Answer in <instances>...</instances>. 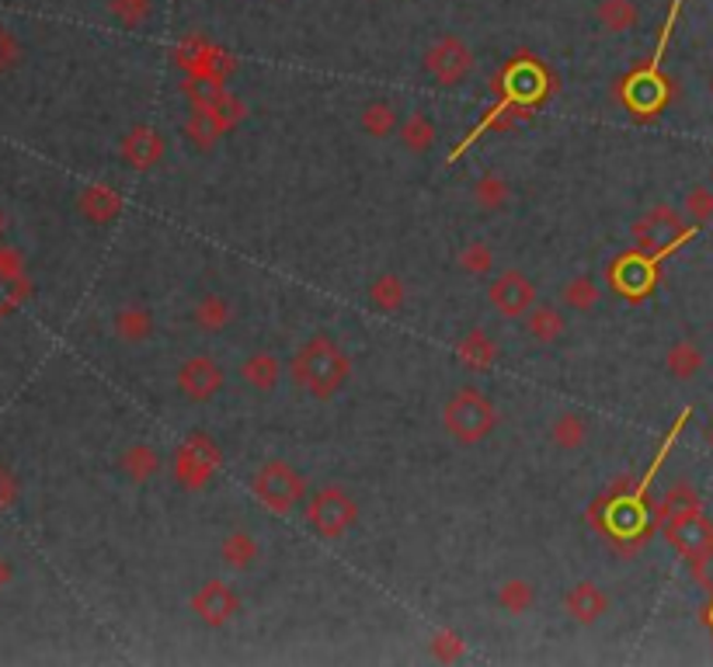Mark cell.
<instances>
[{
    "mask_svg": "<svg viewBox=\"0 0 713 667\" xmlns=\"http://www.w3.org/2000/svg\"><path fill=\"white\" fill-rule=\"evenodd\" d=\"M293 383L299 390H307L317 400H331L334 393H342V386L352 376V358L345 355V348L337 345L328 334H313L304 348L293 358Z\"/></svg>",
    "mask_w": 713,
    "mask_h": 667,
    "instance_id": "cell-1",
    "label": "cell"
},
{
    "mask_svg": "<svg viewBox=\"0 0 713 667\" xmlns=\"http://www.w3.org/2000/svg\"><path fill=\"white\" fill-rule=\"evenodd\" d=\"M442 425L460 445H480L487 434L498 428V410L480 390L463 386L445 400Z\"/></svg>",
    "mask_w": 713,
    "mask_h": 667,
    "instance_id": "cell-2",
    "label": "cell"
},
{
    "mask_svg": "<svg viewBox=\"0 0 713 667\" xmlns=\"http://www.w3.org/2000/svg\"><path fill=\"white\" fill-rule=\"evenodd\" d=\"M254 498L275 514H289L304 504L307 484H304V476H299V469L289 466L286 460H269L254 473Z\"/></svg>",
    "mask_w": 713,
    "mask_h": 667,
    "instance_id": "cell-3",
    "label": "cell"
},
{
    "mask_svg": "<svg viewBox=\"0 0 713 667\" xmlns=\"http://www.w3.org/2000/svg\"><path fill=\"white\" fill-rule=\"evenodd\" d=\"M359 519V504L345 487H321L307 498V522L321 539H342Z\"/></svg>",
    "mask_w": 713,
    "mask_h": 667,
    "instance_id": "cell-4",
    "label": "cell"
},
{
    "mask_svg": "<svg viewBox=\"0 0 713 667\" xmlns=\"http://www.w3.org/2000/svg\"><path fill=\"white\" fill-rule=\"evenodd\" d=\"M686 240V219L675 213L672 205H654L651 213H644L633 223V243L637 254H644L651 261L665 258Z\"/></svg>",
    "mask_w": 713,
    "mask_h": 667,
    "instance_id": "cell-5",
    "label": "cell"
},
{
    "mask_svg": "<svg viewBox=\"0 0 713 667\" xmlns=\"http://www.w3.org/2000/svg\"><path fill=\"white\" fill-rule=\"evenodd\" d=\"M425 70L431 73V81L442 87H456L471 78L474 70V49L466 46L460 35H442L425 49Z\"/></svg>",
    "mask_w": 713,
    "mask_h": 667,
    "instance_id": "cell-6",
    "label": "cell"
},
{
    "mask_svg": "<svg viewBox=\"0 0 713 667\" xmlns=\"http://www.w3.org/2000/svg\"><path fill=\"white\" fill-rule=\"evenodd\" d=\"M219 463H223V455H219V445L213 442V438L192 434L175 455V476L185 490H202L216 476Z\"/></svg>",
    "mask_w": 713,
    "mask_h": 667,
    "instance_id": "cell-7",
    "label": "cell"
},
{
    "mask_svg": "<svg viewBox=\"0 0 713 667\" xmlns=\"http://www.w3.org/2000/svg\"><path fill=\"white\" fill-rule=\"evenodd\" d=\"M487 299H491V307L501 317L519 320L536 307V282L519 269L498 272L491 285H487Z\"/></svg>",
    "mask_w": 713,
    "mask_h": 667,
    "instance_id": "cell-8",
    "label": "cell"
},
{
    "mask_svg": "<svg viewBox=\"0 0 713 667\" xmlns=\"http://www.w3.org/2000/svg\"><path fill=\"white\" fill-rule=\"evenodd\" d=\"M223 379H227V376H223L216 358L192 355L178 366L175 383H178V393L189 400V404H210V400L223 390Z\"/></svg>",
    "mask_w": 713,
    "mask_h": 667,
    "instance_id": "cell-9",
    "label": "cell"
},
{
    "mask_svg": "<svg viewBox=\"0 0 713 667\" xmlns=\"http://www.w3.org/2000/svg\"><path fill=\"white\" fill-rule=\"evenodd\" d=\"M665 532H668V543L679 549L689 563L697 560V557H703L706 549H713V522L706 519L700 508L682 511V514H675V519H668Z\"/></svg>",
    "mask_w": 713,
    "mask_h": 667,
    "instance_id": "cell-10",
    "label": "cell"
},
{
    "mask_svg": "<svg viewBox=\"0 0 713 667\" xmlns=\"http://www.w3.org/2000/svg\"><path fill=\"white\" fill-rule=\"evenodd\" d=\"M192 612L199 616L202 626H227L240 612V595L227 581H205L192 595Z\"/></svg>",
    "mask_w": 713,
    "mask_h": 667,
    "instance_id": "cell-11",
    "label": "cell"
},
{
    "mask_svg": "<svg viewBox=\"0 0 713 667\" xmlns=\"http://www.w3.org/2000/svg\"><path fill=\"white\" fill-rule=\"evenodd\" d=\"M167 154V143L154 126H136L122 140V160L133 170H154Z\"/></svg>",
    "mask_w": 713,
    "mask_h": 667,
    "instance_id": "cell-12",
    "label": "cell"
},
{
    "mask_svg": "<svg viewBox=\"0 0 713 667\" xmlns=\"http://www.w3.org/2000/svg\"><path fill=\"white\" fill-rule=\"evenodd\" d=\"M565 608H568V616H571L578 626H595L598 619L609 612V598H606V591L598 587V584L578 581V584L568 591Z\"/></svg>",
    "mask_w": 713,
    "mask_h": 667,
    "instance_id": "cell-13",
    "label": "cell"
},
{
    "mask_svg": "<svg viewBox=\"0 0 713 667\" xmlns=\"http://www.w3.org/2000/svg\"><path fill=\"white\" fill-rule=\"evenodd\" d=\"M283 372H286V366L272 352H254L237 366L240 383L251 386L254 393H272L278 383H283Z\"/></svg>",
    "mask_w": 713,
    "mask_h": 667,
    "instance_id": "cell-14",
    "label": "cell"
},
{
    "mask_svg": "<svg viewBox=\"0 0 713 667\" xmlns=\"http://www.w3.org/2000/svg\"><path fill=\"white\" fill-rule=\"evenodd\" d=\"M456 358H460V366H463V369H471V372H487V369L495 366V358H498V345H495V341L487 337L484 331H471V334H463V337H460Z\"/></svg>",
    "mask_w": 713,
    "mask_h": 667,
    "instance_id": "cell-15",
    "label": "cell"
},
{
    "mask_svg": "<svg viewBox=\"0 0 713 667\" xmlns=\"http://www.w3.org/2000/svg\"><path fill=\"white\" fill-rule=\"evenodd\" d=\"M703 348L697 345L692 337H679L675 345L665 352V369H668V376L672 379H679V383H686V379H692V376H700V369H703Z\"/></svg>",
    "mask_w": 713,
    "mask_h": 667,
    "instance_id": "cell-16",
    "label": "cell"
},
{
    "mask_svg": "<svg viewBox=\"0 0 713 667\" xmlns=\"http://www.w3.org/2000/svg\"><path fill=\"white\" fill-rule=\"evenodd\" d=\"M595 22L603 25L609 35H623V32L637 28V22H641V8H637V0H598Z\"/></svg>",
    "mask_w": 713,
    "mask_h": 667,
    "instance_id": "cell-17",
    "label": "cell"
},
{
    "mask_svg": "<svg viewBox=\"0 0 713 667\" xmlns=\"http://www.w3.org/2000/svg\"><path fill=\"white\" fill-rule=\"evenodd\" d=\"M613 282L623 289L627 296H641V293H647L651 289V282H654V269H651V258H644V254H630V258H623L613 269Z\"/></svg>",
    "mask_w": 713,
    "mask_h": 667,
    "instance_id": "cell-18",
    "label": "cell"
},
{
    "mask_svg": "<svg viewBox=\"0 0 713 667\" xmlns=\"http://www.w3.org/2000/svg\"><path fill=\"white\" fill-rule=\"evenodd\" d=\"M111 323H116V334L126 345H143V341H150L157 331V320L146 307H122Z\"/></svg>",
    "mask_w": 713,
    "mask_h": 667,
    "instance_id": "cell-19",
    "label": "cell"
},
{
    "mask_svg": "<svg viewBox=\"0 0 713 667\" xmlns=\"http://www.w3.org/2000/svg\"><path fill=\"white\" fill-rule=\"evenodd\" d=\"M359 126L366 136L372 140H387V136H397L401 129V111L393 108L390 102H366L359 111Z\"/></svg>",
    "mask_w": 713,
    "mask_h": 667,
    "instance_id": "cell-20",
    "label": "cell"
},
{
    "mask_svg": "<svg viewBox=\"0 0 713 667\" xmlns=\"http://www.w3.org/2000/svg\"><path fill=\"white\" fill-rule=\"evenodd\" d=\"M565 327H568L565 313L554 307H543V302H536V307L525 313V331H530L536 345H554V341L565 337Z\"/></svg>",
    "mask_w": 713,
    "mask_h": 667,
    "instance_id": "cell-21",
    "label": "cell"
},
{
    "mask_svg": "<svg viewBox=\"0 0 713 667\" xmlns=\"http://www.w3.org/2000/svg\"><path fill=\"white\" fill-rule=\"evenodd\" d=\"M192 320H195V327L199 331H223L227 323L234 320V307H230V299L227 296H219V293H205L195 307H192Z\"/></svg>",
    "mask_w": 713,
    "mask_h": 667,
    "instance_id": "cell-22",
    "label": "cell"
},
{
    "mask_svg": "<svg viewBox=\"0 0 713 667\" xmlns=\"http://www.w3.org/2000/svg\"><path fill=\"white\" fill-rule=\"evenodd\" d=\"M258 539L251 536V532H243V528H234L223 536L219 543V560L227 563L230 570H248L254 560H258Z\"/></svg>",
    "mask_w": 713,
    "mask_h": 667,
    "instance_id": "cell-23",
    "label": "cell"
},
{
    "mask_svg": "<svg viewBox=\"0 0 713 667\" xmlns=\"http://www.w3.org/2000/svg\"><path fill=\"white\" fill-rule=\"evenodd\" d=\"M397 136L411 154H425V150L436 146V122H431L428 111H411V116L401 119Z\"/></svg>",
    "mask_w": 713,
    "mask_h": 667,
    "instance_id": "cell-24",
    "label": "cell"
},
{
    "mask_svg": "<svg viewBox=\"0 0 713 667\" xmlns=\"http://www.w3.org/2000/svg\"><path fill=\"white\" fill-rule=\"evenodd\" d=\"M122 473H126L133 484H150V480H154V476L161 473V455H157V449L146 445V442L129 445L126 455H122Z\"/></svg>",
    "mask_w": 713,
    "mask_h": 667,
    "instance_id": "cell-25",
    "label": "cell"
},
{
    "mask_svg": "<svg viewBox=\"0 0 713 667\" xmlns=\"http://www.w3.org/2000/svg\"><path fill=\"white\" fill-rule=\"evenodd\" d=\"M81 209L95 223H108V219H116L122 213V199H119L116 188L91 184V188H84V192H81Z\"/></svg>",
    "mask_w": 713,
    "mask_h": 667,
    "instance_id": "cell-26",
    "label": "cell"
},
{
    "mask_svg": "<svg viewBox=\"0 0 713 667\" xmlns=\"http://www.w3.org/2000/svg\"><path fill=\"white\" fill-rule=\"evenodd\" d=\"M585 438H589V425H585V417L574 414V410H565V414H557L554 417V425H550V442L557 449H565V452H574L585 445Z\"/></svg>",
    "mask_w": 713,
    "mask_h": 667,
    "instance_id": "cell-27",
    "label": "cell"
},
{
    "mask_svg": "<svg viewBox=\"0 0 713 667\" xmlns=\"http://www.w3.org/2000/svg\"><path fill=\"white\" fill-rule=\"evenodd\" d=\"M565 302H568V310L595 313V307L603 302V289H598V282L592 275H574L565 285Z\"/></svg>",
    "mask_w": 713,
    "mask_h": 667,
    "instance_id": "cell-28",
    "label": "cell"
},
{
    "mask_svg": "<svg viewBox=\"0 0 713 667\" xmlns=\"http://www.w3.org/2000/svg\"><path fill=\"white\" fill-rule=\"evenodd\" d=\"M536 605V587L522 577H512L498 587V608H504L509 616H525Z\"/></svg>",
    "mask_w": 713,
    "mask_h": 667,
    "instance_id": "cell-29",
    "label": "cell"
},
{
    "mask_svg": "<svg viewBox=\"0 0 713 667\" xmlns=\"http://www.w3.org/2000/svg\"><path fill=\"white\" fill-rule=\"evenodd\" d=\"M404 299H407V293H404V282L397 275H380L369 285V302L380 313H397L404 307Z\"/></svg>",
    "mask_w": 713,
    "mask_h": 667,
    "instance_id": "cell-30",
    "label": "cell"
},
{
    "mask_svg": "<svg viewBox=\"0 0 713 667\" xmlns=\"http://www.w3.org/2000/svg\"><path fill=\"white\" fill-rule=\"evenodd\" d=\"M108 14L122 28H143L154 17V0H108Z\"/></svg>",
    "mask_w": 713,
    "mask_h": 667,
    "instance_id": "cell-31",
    "label": "cell"
},
{
    "mask_svg": "<svg viewBox=\"0 0 713 667\" xmlns=\"http://www.w3.org/2000/svg\"><path fill=\"white\" fill-rule=\"evenodd\" d=\"M682 213L689 223H710L713 219V188H706V184L689 188L686 199H682Z\"/></svg>",
    "mask_w": 713,
    "mask_h": 667,
    "instance_id": "cell-32",
    "label": "cell"
},
{
    "mask_svg": "<svg viewBox=\"0 0 713 667\" xmlns=\"http://www.w3.org/2000/svg\"><path fill=\"white\" fill-rule=\"evenodd\" d=\"M460 264H463V272H471V275H491L495 251L484 240H474V243H466L463 251H460Z\"/></svg>",
    "mask_w": 713,
    "mask_h": 667,
    "instance_id": "cell-33",
    "label": "cell"
},
{
    "mask_svg": "<svg viewBox=\"0 0 713 667\" xmlns=\"http://www.w3.org/2000/svg\"><path fill=\"white\" fill-rule=\"evenodd\" d=\"M474 202L480 209H501L504 202H509V184H504L498 175H484L474 184Z\"/></svg>",
    "mask_w": 713,
    "mask_h": 667,
    "instance_id": "cell-34",
    "label": "cell"
},
{
    "mask_svg": "<svg viewBox=\"0 0 713 667\" xmlns=\"http://www.w3.org/2000/svg\"><path fill=\"white\" fill-rule=\"evenodd\" d=\"M692 508H700V493L692 490L689 484H675L665 498H662V514H665V522L675 519V514H682V511H692Z\"/></svg>",
    "mask_w": 713,
    "mask_h": 667,
    "instance_id": "cell-35",
    "label": "cell"
},
{
    "mask_svg": "<svg viewBox=\"0 0 713 667\" xmlns=\"http://www.w3.org/2000/svg\"><path fill=\"white\" fill-rule=\"evenodd\" d=\"M466 654V643H463V636L460 633H436V640H431V657L436 660H442V664H453V660H460Z\"/></svg>",
    "mask_w": 713,
    "mask_h": 667,
    "instance_id": "cell-36",
    "label": "cell"
},
{
    "mask_svg": "<svg viewBox=\"0 0 713 667\" xmlns=\"http://www.w3.org/2000/svg\"><path fill=\"white\" fill-rule=\"evenodd\" d=\"M692 577H697V584L703 591H710V595H713V549H706L703 557L692 560Z\"/></svg>",
    "mask_w": 713,
    "mask_h": 667,
    "instance_id": "cell-37",
    "label": "cell"
},
{
    "mask_svg": "<svg viewBox=\"0 0 713 667\" xmlns=\"http://www.w3.org/2000/svg\"><path fill=\"white\" fill-rule=\"evenodd\" d=\"M706 442H710V449H713V425L706 428Z\"/></svg>",
    "mask_w": 713,
    "mask_h": 667,
    "instance_id": "cell-38",
    "label": "cell"
},
{
    "mask_svg": "<svg viewBox=\"0 0 713 667\" xmlns=\"http://www.w3.org/2000/svg\"><path fill=\"white\" fill-rule=\"evenodd\" d=\"M706 619H710V626H713V605H710V612H706Z\"/></svg>",
    "mask_w": 713,
    "mask_h": 667,
    "instance_id": "cell-39",
    "label": "cell"
},
{
    "mask_svg": "<svg viewBox=\"0 0 713 667\" xmlns=\"http://www.w3.org/2000/svg\"><path fill=\"white\" fill-rule=\"evenodd\" d=\"M710 91H713V81H710Z\"/></svg>",
    "mask_w": 713,
    "mask_h": 667,
    "instance_id": "cell-40",
    "label": "cell"
}]
</instances>
